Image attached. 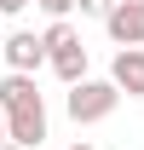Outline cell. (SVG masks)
I'll return each mask as SVG.
<instances>
[{"mask_svg":"<svg viewBox=\"0 0 144 150\" xmlns=\"http://www.w3.org/2000/svg\"><path fill=\"white\" fill-rule=\"evenodd\" d=\"M115 104H121L115 81H92V75H81V81L69 87V98H64V110H69V121H75V127L109 121V115H115Z\"/></svg>","mask_w":144,"mask_h":150,"instance_id":"6da1fadb","label":"cell"},{"mask_svg":"<svg viewBox=\"0 0 144 150\" xmlns=\"http://www.w3.org/2000/svg\"><path fill=\"white\" fill-rule=\"evenodd\" d=\"M104 29H109L115 46H144V0H115Z\"/></svg>","mask_w":144,"mask_h":150,"instance_id":"7a4b0ae2","label":"cell"},{"mask_svg":"<svg viewBox=\"0 0 144 150\" xmlns=\"http://www.w3.org/2000/svg\"><path fill=\"white\" fill-rule=\"evenodd\" d=\"M0 52H6V69H23V75H35L40 64H46V46H40L35 29H12Z\"/></svg>","mask_w":144,"mask_h":150,"instance_id":"3957f363","label":"cell"},{"mask_svg":"<svg viewBox=\"0 0 144 150\" xmlns=\"http://www.w3.org/2000/svg\"><path fill=\"white\" fill-rule=\"evenodd\" d=\"M109 81H115V93L144 98V46H121L115 64H109Z\"/></svg>","mask_w":144,"mask_h":150,"instance_id":"277c9868","label":"cell"},{"mask_svg":"<svg viewBox=\"0 0 144 150\" xmlns=\"http://www.w3.org/2000/svg\"><path fill=\"white\" fill-rule=\"evenodd\" d=\"M35 104H46L35 87V75H23V69H6V81H0V110L12 115V110H35Z\"/></svg>","mask_w":144,"mask_h":150,"instance_id":"5b68a950","label":"cell"},{"mask_svg":"<svg viewBox=\"0 0 144 150\" xmlns=\"http://www.w3.org/2000/svg\"><path fill=\"white\" fill-rule=\"evenodd\" d=\"M6 139L23 150H35L40 139H46V104H35V110H12L6 115Z\"/></svg>","mask_w":144,"mask_h":150,"instance_id":"8992f818","label":"cell"},{"mask_svg":"<svg viewBox=\"0 0 144 150\" xmlns=\"http://www.w3.org/2000/svg\"><path fill=\"white\" fill-rule=\"evenodd\" d=\"M46 64H52V75L64 81V87H75V81L87 75V40H81V46H69V52H52Z\"/></svg>","mask_w":144,"mask_h":150,"instance_id":"52a82bcc","label":"cell"},{"mask_svg":"<svg viewBox=\"0 0 144 150\" xmlns=\"http://www.w3.org/2000/svg\"><path fill=\"white\" fill-rule=\"evenodd\" d=\"M40 46H46V58H52V52H69V46H81V29H75L69 18H52L46 35H40Z\"/></svg>","mask_w":144,"mask_h":150,"instance_id":"ba28073f","label":"cell"},{"mask_svg":"<svg viewBox=\"0 0 144 150\" xmlns=\"http://www.w3.org/2000/svg\"><path fill=\"white\" fill-rule=\"evenodd\" d=\"M109 6H115V0H75L81 18H109Z\"/></svg>","mask_w":144,"mask_h":150,"instance_id":"9c48e42d","label":"cell"},{"mask_svg":"<svg viewBox=\"0 0 144 150\" xmlns=\"http://www.w3.org/2000/svg\"><path fill=\"white\" fill-rule=\"evenodd\" d=\"M29 6H40L46 18H69V12H75V0H29Z\"/></svg>","mask_w":144,"mask_h":150,"instance_id":"30bf717a","label":"cell"},{"mask_svg":"<svg viewBox=\"0 0 144 150\" xmlns=\"http://www.w3.org/2000/svg\"><path fill=\"white\" fill-rule=\"evenodd\" d=\"M23 6H29V0H0V18H18Z\"/></svg>","mask_w":144,"mask_h":150,"instance_id":"8fae6325","label":"cell"},{"mask_svg":"<svg viewBox=\"0 0 144 150\" xmlns=\"http://www.w3.org/2000/svg\"><path fill=\"white\" fill-rule=\"evenodd\" d=\"M0 144H6V110H0Z\"/></svg>","mask_w":144,"mask_h":150,"instance_id":"7c38bea8","label":"cell"},{"mask_svg":"<svg viewBox=\"0 0 144 150\" xmlns=\"http://www.w3.org/2000/svg\"><path fill=\"white\" fill-rule=\"evenodd\" d=\"M0 150H23V144H12V139H6V144H0Z\"/></svg>","mask_w":144,"mask_h":150,"instance_id":"4fadbf2b","label":"cell"},{"mask_svg":"<svg viewBox=\"0 0 144 150\" xmlns=\"http://www.w3.org/2000/svg\"><path fill=\"white\" fill-rule=\"evenodd\" d=\"M69 150H98V144H69Z\"/></svg>","mask_w":144,"mask_h":150,"instance_id":"5bb4252c","label":"cell"}]
</instances>
